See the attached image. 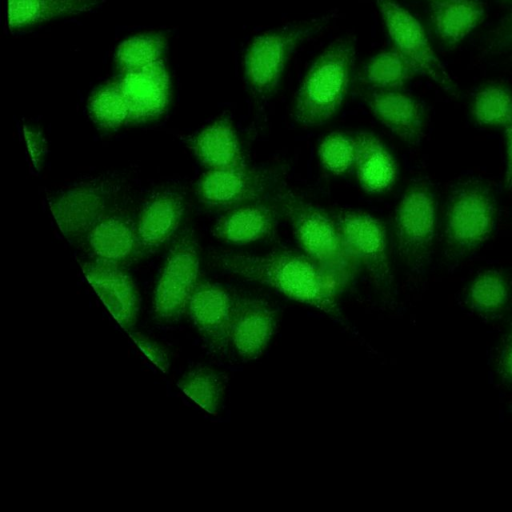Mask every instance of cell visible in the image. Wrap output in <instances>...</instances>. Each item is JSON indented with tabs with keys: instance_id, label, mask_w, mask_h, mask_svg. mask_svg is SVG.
<instances>
[{
	"instance_id": "cell-1",
	"label": "cell",
	"mask_w": 512,
	"mask_h": 512,
	"mask_svg": "<svg viewBox=\"0 0 512 512\" xmlns=\"http://www.w3.org/2000/svg\"><path fill=\"white\" fill-rule=\"evenodd\" d=\"M213 262L244 280L265 285L284 296L338 316L337 288L304 253L275 249L264 254L216 253Z\"/></svg>"
},
{
	"instance_id": "cell-2",
	"label": "cell",
	"mask_w": 512,
	"mask_h": 512,
	"mask_svg": "<svg viewBox=\"0 0 512 512\" xmlns=\"http://www.w3.org/2000/svg\"><path fill=\"white\" fill-rule=\"evenodd\" d=\"M272 201L289 223L303 253L338 290L346 287L360 265L347 248L335 217L285 182L275 190Z\"/></svg>"
},
{
	"instance_id": "cell-3",
	"label": "cell",
	"mask_w": 512,
	"mask_h": 512,
	"mask_svg": "<svg viewBox=\"0 0 512 512\" xmlns=\"http://www.w3.org/2000/svg\"><path fill=\"white\" fill-rule=\"evenodd\" d=\"M357 41L344 34L313 60L293 99L291 116L303 127L330 120L345 102L356 75Z\"/></svg>"
},
{
	"instance_id": "cell-4",
	"label": "cell",
	"mask_w": 512,
	"mask_h": 512,
	"mask_svg": "<svg viewBox=\"0 0 512 512\" xmlns=\"http://www.w3.org/2000/svg\"><path fill=\"white\" fill-rule=\"evenodd\" d=\"M337 17L336 11L298 20L255 36L243 55L244 79L256 109L264 110L276 93L295 51Z\"/></svg>"
},
{
	"instance_id": "cell-5",
	"label": "cell",
	"mask_w": 512,
	"mask_h": 512,
	"mask_svg": "<svg viewBox=\"0 0 512 512\" xmlns=\"http://www.w3.org/2000/svg\"><path fill=\"white\" fill-rule=\"evenodd\" d=\"M498 217L495 194L485 181L466 178L450 190L444 207V260L454 265L469 257L493 234Z\"/></svg>"
},
{
	"instance_id": "cell-6",
	"label": "cell",
	"mask_w": 512,
	"mask_h": 512,
	"mask_svg": "<svg viewBox=\"0 0 512 512\" xmlns=\"http://www.w3.org/2000/svg\"><path fill=\"white\" fill-rule=\"evenodd\" d=\"M438 229V203L431 184L412 181L402 193L393 215L394 246L411 272L422 271L430 261Z\"/></svg>"
},
{
	"instance_id": "cell-7",
	"label": "cell",
	"mask_w": 512,
	"mask_h": 512,
	"mask_svg": "<svg viewBox=\"0 0 512 512\" xmlns=\"http://www.w3.org/2000/svg\"><path fill=\"white\" fill-rule=\"evenodd\" d=\"M284 183L280 166H250L208 169L196 183V195L207 207L230 209L235 206L269 200Z\"/></svg>"
},
{
	"instance_id": "cell-8",
	"label": "cell",
	"mask_w": 512,
	"mask_h": 512,
	"mask_svg": "<svg viewBox=\"0 0 512 512\" xmlns=\"http://www.w3.org/2000/svg\"><path fill=\"white\" fill-rule=\"evenodd\" d=\"M393 47L421 74L454 98L459 88L435 53L421 22L396 0H373Z\"/></svg>"
},
{
	"instance_id": "cell-9",
	"label": "cell",
	"mask_w": 512,
	"mask_h": 512,
	"mask_svg": "<svg viewBox=\"0 0 512 512\" xmlns=\"http://www.w3.org/2000/svg\"><path fill=\"white\" fill-rule=\"evenodd\" d=\"M199 272L198 243L187 229L170 246L156 283L153 304L158 319L171 322L181 317L199 282Z\"/></svg>"
},
{
	"instance_id": "cell-10",
	"label": "cell",
	"mask_w": 512,
	"mask_h": 512,
	"mask_svg": "<svg viewBox=\"0 0 512 512\" xmlns=\"http://www.w3.org/2000/svg\"><path fill=\"white\" fill-rule=\"evenodd\" d=\"M350 253L375 286L389 290L393 282L385 224L363 211L341 209L334 215Z\"/></svg>"
},
{
	"instance_id": "cell-11",
	"label": "cell",
	"mask_w": 512,
	"mask_h": 512,
	"mask_svg": "<svg viewBox=\"0 0 512 512\" xmlns=\"http://www.w3.org/2000/svg\"><path fill=\"white\" fill-rule=\"evenodd\" d=\"M115 188L107 181L74 185L49 198V207L61 233L70 240L84 237L111 212Z\"/></svg>"
},
{
	"instance_id": "cell-12",
	"label": "cell",
	"mask_w": 512,
	"mask_h": 512,
	"mask_svg": "<svg viewBox=\"0 0 512 512\" xmlns=\"http://www.w3.org/2000/svg\"><path fill=\"white\" fill-rule=\"evenodd\" d=\"M117 81L129 108V122H149L166 111L171 81L163 60L121 72Z\"/></svg>"
},
{
	"instance_id": "cell-13",
	"label": "cell",
	"mask_w": 512,
	"mask_h": 512,
	"mask_svg": "<svg viewBox=\"0 0 512 512\" xmlns=\"http://www.w3.org/2000/svg\"><path fill=\"white\" fill-rule=\"evenodd\" d=\"M364 101L374 117L401 141L417 145L422 140L427 113L423 103L402 89L367 90Z\"/></svg>"
},
{
	"instance_id": "cell-14",
	"label": "cell",
	"mask_w": 512,
	"mask_h": 512,
	"mask_svg": "<svg viewBox=\"0 0 512 512\" xmlns=\"http://www.w3.org/2000/svg\"><path fill=\"white\" fill-rule=\"evenodd\" d=\"M82 271L113 318L122 328L131 329L138 318L139 295L131 276L120 265L91 260Z\"/></svg>"
},
{
	"instance_id": "cell-15",
	"label": "cell",
	"mask_w": 512,
	"mask_h": 512,
	"mask_svg": "<svg viewBox=\"0 0 512 512\" xmlns=\"http://www.w3.org/2000/svg\"><path fill=\"white\" fill-rule=\"evenodd\" d=\"M186 210L183 195L173 189L152 193L143 203L136 227L142 253H152L179 229Z\"/></svg>"
},
{
	"instance_id": "cell-16",
	"label": "cell",
	"mask_w": 512,
	"mask_h": 512,
	"mask_svg": "<svg viewBox=\"0 0 512 512\" xmlns=\"http://www.w3.org/2000/svg\"><path fill=\"white\" fill-rule=\"evenodd\" d=\"M280 216L272 199L249 202L228 209L217 219L212 232L226 243L249 244L271 238Z\"/></svg>"
},
{
	"instance_id": "cell-17",
	"label": "cell",
	"mask_w": 512,
	"mask_h": 512,
	"mask_svg": "<svg viewBox=\"0 0 512 512\" xmlns=\"http://www.w3.org/2000/svg\"><path fill=\"white\" fill-rule=\"evenodd\" d=\"M236 303L234 298L222 286L199 281L187 306L196 328L215 348H223L229 343V329Z\"/></svg>"
},
{
	"instance_id": "cell-18",
	"label": "cell",
	"mask_w": 512,
	"mask_h": 512,
	"mask_svg": "<svg viewBox=\"0 0 512 512\" xmlns=\"http://www.w3.org/2000/svg\"><path fill=\"white\" fill-rule=\"evenodd\" d=\"M93 260L124 265L143 254L136 222L124 213L110 212L84 236Z\"/></svg>"
},
{
	"instance_id": "cell-19",
	"label": "cell",
	"mask_w": 512,
	"mask_h": 512,
	"mask_svg": "<svg viewBox=\"0 0 512 512\" xmlns=\"http://www.w3.org/2000/svg\"><path fill=\"white\" fill-rule=\"evenodd\" d=\"M275 324V312L268 303L258 298H237L229 329V342L241 357L256 358L267 347Z\"/></svg>"
},
{
	"instance_id": "cell-20",
	"label": "cell",
	"mask_w": 512,
	"mask_h": 512,
	"mask_svg": "<svg viewBox=\"0 0 512 512\" xmlns=\"http://www.w3.org/2000/svg\"><path fill=\"white\" fill-rule=\"evenodd\" d=\"M195 157L208 169L248 164L230 114L224 113L189 139Z\"/></svg>"
},
{
	"instance_id": "cell-21",
	"label": "cell",
	"mask_w": 512,
	"mask_h": 512,
	"mask_svg": "<svg viewBox=\"0 0 512 512\" xmlns=\"http://www.w3.org/2000/svg\"><path fill=\"white\" fill-rule=\"evenodd\" d=\"M354 139V168L360 186L373 194L390 189L397 177V165L387 147L370 132H359Z\"/></svg>"
},
{
	"instance_id": "cell-22",
	"label": "cell",
	"mask_w": 512,
	"mask_h": 512,
	"mask_svg": "<svg viewBox=\"0 0 512 512\" xmlns=\"http://www.w3.org/2000/svg\"><path fill=\"white\" fill-rule=\"evenodd\" d=\"M480 0H436L430 5V22L439 41L454 47L475 30L485 18Z\"/></svg>"
},
{
	"instance_id": "cell-23",
	"label": "cell",
	"mask_w": 512,
	"mask_h": 512,
	"mask_svg": "<svg viewBox=\"0 0 512 512\" xmlns=\"http://www.w3.org/2000/svg\"><path fill=\"white\" fill-rule=\"evenodd\" d=\"M105 0H7V23L19 30L98 8Z\"/></svg>"
},
{
	"instance_id": "cell-24",
	"label": "cell",
	"mask_w": 512,
	"mask_h": 512,
	"mask_svg": "<svg viewBox=\"0 0 512 512\" xmlns=\"http://www.w3.org/2000/svg\"><path fill=\"white\" fill-rule=\"evenodd\" d=\"M417 74L409 60L392 46L366 61L359 80L367 90L402 89Z\"/></svg>"
},
{
	"instance_id": "cell-25",
	"label": "cell",
	"mask_w": 512,
	"mask_h": 512,
	"mask_svg": "<svg viewBox=\"0 0 512 512\" xmlns=\"http://www.w3.org/2000/svg\"><path fill=\"white\" fill-rule=\"evenodd\" d=\"M510 296L509 281L504 273L497 269H487L478 273L466 290L469 308L487 319L501 314L507 307Z\"/></svg>"
},
{
	"instance_id": "cell-26",
	"label": "cell",
	"mask_w": 512,
	"mask_h": 512,
	"mask_svg": "<svg viewBox=\"0 0 512 512\" xmlns=\"http://www.w3.org/2000/svg\"><path fill=\"white\" fill-rule=\"evenodd\" d=\"M471 113L482 126L506 128L512 123V88L501 82L482 85L473 95Z\"/></svg>"
},
{
	"instance_id": "cell-27",
	"label": "cell",
	"mask_w": 512,
	"mask_h": 512,
	"mask_svg": "<svg viewBox=\"0 0 512 512\" xmlns=\"http://www.w3.org/2000/svg\"><path fill=\"white\" fill-rule=\"evenodd\" d=\"M87 110L92 121L105 130L117 129L129 122V108L117 79L100 85L92 92Z\"/></svg>"
},
{
	"instance_id": "cell-28",
	"label": "cell",
	"mask_w": 512,
	"mask_h": 512,
	"mask_svg": "<svg viewBox=\"0 0 512 512\" xmlns=\"http://www.w3.org/2000/svg\"><path fill=\"white\" fill-rule=\"evenodd\" d=\"M167 38L160 32H145L123 40L116 48L115 63L121 72L142 68L162 60Z\"/></svg>"
},
{
	"instance_id": "cell-29",
	"label": "cell",
	"mask_w": 512,
	"mask_h": 512,
	"mask_svg": "<svg viewBox=\"0 0 512 512\" xmlns=\"http://www.w3.org/2000/svg\"><path fill=\"white\" fill-rule=\"evenodd\" d=\"M181 391L208 413L215 414L219 409L223 393L220 377L210 369L196 368L178 382Z\"/></svg>"
},
{
	"instance_id": "cell-30",
	"label": "cell",
	"mask_w": 512,
	"mask_h": 512,
	"mask_svg": "<svg viewBox=\"0 0 512 512\" xmlns=\"http://www.w3.org/2000/svg\"><path fill=\"white\" fill-rule=\"evenodd\" d=\"M322 167L332 175H342L354 167L355 139L345 132L327 134L318 147Z\"/></svg>"
},
{
	"instance_id": "cell-31",
	"label": "cell",
	"mask_w": 512,
	"mask_h": 512,
	"mask_svg": "<svg viewBox=\"0 0 512 512\" xmlns=\"http://www.w3.org/2000/svg\"><path fill=\"white\" fill-rule=\"evenodd\" d=\"M512 52V10L487 36L482 53L486 57Z\"/></svg>"
},
{
	"instance_id": "cell-32",
	"label": "cell",
	"mask_w": 512,
	"mask_h": 512,
	"mask_svg": "<svg viewBox=\"0 0 512 512\" xmlns=\"http://www.w3.org/2000/svg\"><path fill=\"white\" fill-rule=\"evenodd\" d=\"M134 343L139 347L142 353L162 372L169 368L168 355L164 348L150 338L136 333L131 334Z\"/></svg>"
},
{
	"instance_id": "cell-33",
	"label": "cell",
	"mask_w": 512,
	"mask_h": 512,
	"mask_svg": "<svg viewBox=\"0 0 512 512\" xmlns=\"http://www.w3.org/2000/svg\"><path fill=\"white\" fill-rule=\"evenodd\" d=\"M23 131L27 150L33 166L36 169H39L47 153L46 139L42 132L33 126L25 125L23 127Z\"/></svg>"
},
{
	"instance_id": "cell-34",
	"label": "cell",
	"mask_w": 512,
	"mask_h": 512,
	"mask_svg": "<svg viewBox=\"0 0 512 512\" xmlns=\"http://www.w3.org/2000/svg\"><path fill=\"white\" fill-rule=\"evenodd\" d=\"M497 373L505 384L512 386V334L505 339L499 350Z\"/></svg>"
},
{
	"instance_id": "cell-35",
	"label": "cell",
	"mask_w": 512,
	"mask_h": 512,
	"mask_svg": "<svg viewBox=\"0 0 512 512\" xmlns=\"http://www.w3.org/2000/svg\"><path fill=\"white\" fill-rule=\"evenodd\" d=\"M504 129L506 139V168L504 181L506 187L512 190V123Z\"/></svg>"
},
{
	"instance_id": "cell-36",
	"label": "cell",
	"mask_w": 512,
	"mask_h": 512,
	"mask_svg": "<svg viewBox=\"0 0 512 512\" xmlns=\"http://www.w3.org/2000/svg\"><path fill=\"white\" fill-rule=\"evenodd\" d=\"M501 1H503L505 3H512V0H501Z\"/></svg>"
},
{
	"instance_id": "cell-37",
	"label": "cell",
	"mask_w": 512,
	"mask_h": 512,
	"mask_svg": "<svg viewBox=\"0 0 512 512\" xmlns=\"http://www.w3.org/2000/svg\"><path fill=\"white\" fill-rule=\"evenodd\" d=\"M431 1H436V0H431Z\"/></svg>"
},
{
	"instance_id": "cell-38",
	"label": "cell",
	"mask_w": 512,
	"mask_h": 512,
	"mask_svg": "<svg viewBox=\"0 0 512 512\" xmlns=\"http://www.w3.org/2000/svg\"><path fill=\"white\" fill-rule=\"evenodd\" d=\"M511 414H512V411H511Z\"/></svg>"
},
{
	"instance_id": "cell-39",
	"label": "cell",
	"mask_w": 512,
	"mask_h": 512,
	"mask_svg": "<svg viewBox=\"0 0 512 512\" xmlns=\"http://www.w3.org/2000/svg\"><path fill=\"white\" fill-rule=\"evenodd\" d=\"M512 334V333H511Z\"/></svg>"
},
{
	"instance_id": "cell-40",
	"label": "cell",
	"mask_w": 512,
	"mask_h": 512,
	"mask_svg": "<svg viewBox=\"0 0 512 512\" xmlns=\"http://www.w3.org/2000/svg\"><path fill=\"white\" fill-rule=\"evenodd\" d=\"M512 60V59H511Z\"/></svg>"
}]
</instances>
